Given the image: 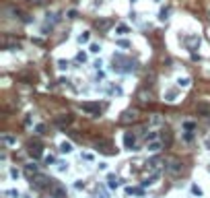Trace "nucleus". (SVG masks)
<instances>
[{"label": "nucleus", "instance_id": "obj_1", "mask_svg": "<svg viewBox=\"0 0 210 198\" xmlns=\"http://www.w3.org/2000/svg\"><path fill=\"white\" fill-rule=\"evenodd\" d=\"M165 169H167L169 174L177 175V174H181V169H183V163H181V161H177V159H169V161H167V165H165Z\"/></svg>", "mask_w": 210, "mask_h": 198}, {"label": "nucleus", "instance_id": "obj_2", "mask_svg": "<svg viewBox=\"0 0 210 198\" xmlns=\"http://www.w3.org/2000/svg\"><path fill=\"white\" fill-rule=\"evenodd\" d=\"M124 144H126V149L134 151V147H136V136H134V132H126V134H124Z\"/></svg>", "mask_w": 210, "mask_h": 198}, {"label": "nucleus", "instance_id": "obj_3", "mask_svg": "<svg viewBox=\"0 0 210 198\" xmlns=\"http://www.w3.org/2000/svg\"><path fill=\"white\" fill-rule=\"evenodd\" d=\"M81 109H82V112H87V114H91V116H95V114H99L101 105H99V103H82Z\"/></svg>", "mask_w": 210, "mask_h": 198}, {"label": "nucleus", "instance_id": "obj_4", "mask_svg": "<svg viewBox=\"0 0 210 198\" xmlns=\"http://www.w3.org/2000/svg\"><path fill=\"white\" fill-rule=\"evenodd\" d=\"M161 149H163V142H161V140H148V142H146V151L159 153Z\"/></svg>", "mask_w": 210, "mask_h": 198}, {"label": "nucleus", "instance_id": "obj_5", "mask_svg": "<svg viewBox=\"0 0 210 198\" xmlns=\"http://www.w3.org/2000/svg\"><path fill=\"white\" fill-rule=\"evenodd\" d=\"M49 194H52L54 198H68V196H66V190H64V188H60V186H52Z\"/></svg>", "mask_w": 210, "mask_h": 198}, {"label": "nucleus", "instance_id": "obj_6", "mask_svg": "<svg viewBox=\"0 0 210 198\" xmlns=\"http://www.w3.org/2000/svg\"><path fill=\"white\" fill-rule=\"evenodd\" d=\"M107 186L111 188V190H116V188L119 186V180H117V175H113V174L107 175Z\"/></svg>", "mask_w": 210, "mask_h": 198}, {"label": "nucleus", "instance_id": "obj_7", "mask_svg": "<svg viewBox=\"0 0 210 198\" xmlns=\"http://www.w3.org/2000/svg\"><path fill=\"white\" fill-rule=\"evenodd\" d=\"M134 120H136V112H124V116H122V122H124V124L134 122Z\"/></svg>", "mask_w": 210, "mask_h": 198}, {"label": "nucleus", "instance_id": "obj_8", "mask_svg": "<svg viewBox=\"0 0 210 198\" xmlns=\"http://www.w3.org/2000/svg\"><path fill=\"white\" fill-rule=\"evenodd\" d=\"M196 112H198V114H204V116H208V114H210V105L208 103H198V105H196Z\"/></svg>", "mask_w": 210, "mask_h": 198}, {"label": "nucleus", "instance_id": "obj_9", "mask_svg": "<svg viewBox=\"0 0 210 198\" xmlns=\"http://www.w3.org/2000/svg\"><path fill=\"white\" fill-rule=\"evenodd\" d=\"M116 33L117 35H128L130 33V27H128V25H124V23H119L116 27Z\"/></svg>", "mask_w": 210, "mask_h": 198}, {"label": "nucleus", "instance_id": "obj_10", "mask_svg": "<svg viewBox=\"0 0 210 198\" xmlns=\"http://www.w3.org/2000/svg\"><path fill=\"white\" fill-rule=\"evenodd\" d=\"M2 142H4L6 147H12V144H17V138L11 136V134H4V136H2Z\"/></svg>", "mask_w": 210, "mask_h": 198}, {"label": "nucleus", "instance_id": "obj_11", "mask_svg": "<svg viewBox=\"0 0 210 198\" xmlns=\"http://www.w3.org/2000/svg\"><path fill=\"white\" fill-rule=\"evenodd\" d=\"M189 190H192V194H194V196H198V198H202V196H204L202 188H200V186H196V184H192V188H189Z\"/></svg>", "mask_w": 210, "mask_h": 198}, {"label": "nucleus", "instance_id": "obj_12", "mask_svg": "<svg viewBox=\"0 0 210 198\" xmlns=\"http://www.w3.org/2000/svg\"><path fill=\"white\" fill-rule=\"evenodd\" d=\"M33 182H35V186H37V188H41V186H46L47 177H46V175H37V177H35Z\"/></svg>", "mask_w": 210, "mask_h": 198}, {"label": "nucleus", "instance_id": "obj_13", "mask_svg": "<svg viewBox=\"0 0 210 198\" xmlns=\"http://www.w3.org/2000/svg\"><path fill=\"white\" fill-rule=\"evenodd\" d=\"M54 122H56L58 126H64V124H70V122H72V118H68V116L64 118V116H62V118H56Z\"/></svg>", "mask_w": 210, "mask_h": 198}, {"label": "nucleus", "instance_id": "obj_14", "mask_svg": "<svg viewBox=\"0 0 210 198\" xmlns=\"http://www.w3.org/2000/svg\"><path fill=\"white\" fill-rule=\"evenodd\" d=\"M60 151H62V153H72V144L66 142V140H64V142H60Z\"/></svg>", "mask_w": 210, "mask_h": 198}, {"label": "nucleus", "instance_id": "obj_15", "mask_svg": "<svg viewBox=\"0 0 210 198\" xmlns=\"http://www.w3.org/2000/svg\"><path fill=\"white\" fill-rule=\"evenodd\" d=\"M31 155H33V157H39V155H41V147H39V144H31Z\"/></svg>", "mask_w": 210, "mask_h": 198}, {"label": "nucleus", "instance_id": "obj_16", "mask_svg": "<svg viewBox=\"0 0 210 198\" xmlns=\"http://www.w3.org/2000/svg\"><path fill=\"white\" fill-rule=\"evenodd\" d=\"M111 25V21H97V29H101V31H105L107 27Z\"/></svg>", "mask_w": 210, "mask_h": 198}, {"label": "nucleus", "instance_id": "obj_17", "mask_svg": "<svg viewBox=\"0 0 210 198\" xmlns=\"http://www.w3.org/2000/svg\"><path fill=\"white\" fill-rule=\"evenodd\" d=\"M177 85H179V87H189L192 81H189L187 76H183V79H177Z\"/></svg>", "mask_w": 210, "mask_h": 198}, {"label": "nucleus", "instance_id": "obj_18", "mask_svg": "<svg viewBox=\"0 0 210 198\" xmlns=\"http://www.w3.org/2000/svg\"><path fill=\"white\" fill-rule=\"evenodd\" d=\"M25 169H27V174H29V175L37 174V165H35V163H29V165H27V167H25Z\"/></svg>", "mask_w": 210, "mask_h": 198}, {"label": "nucleus", "instance_id": "obj_19", "mask_svg": "<svg viewBox=\"0 0 210 198\" xmlns=\"http://www.w3.org/2000/svg\"><path fill=\"white\" fill-rule=\"evenodd\" d=\"M167 15H169V11H167V8H163V11L159 12V21H167Z\"/></svg>", "mask_w": 210, "mask_h": 198}, {"label": "nucleus", "instance_id": "obj_20", "mask_svg": "<svg viewBox=\"0 0 210 198\" xmlns=\"http://www.w3.org/2000/svg\"><path fill=\"white\" fill-rule=\"evenodd\" d=\"M89 37H91V33H82L81 37H78V41H81V44H87V41H89Z\"/></svg>", "mask_w": 210, "mask_h": 198}, {"label": "nucleus", "instance_id": "obj_21", "mask_svg": "<svg viewBox=\"0 0 210 198\" xmlns=\"http://www.w3.org/2000/svg\"><path fill=\"white\" fill-rule=\"evenodd\" d=\"M183 128L186 130H194L196 128V124H194V122H183Z\"/></svg>", "mask_w": 210, "mask_h": 198}, {"label": "nucleus", "instance_id": "obj_22", "mask_svg": "<svg viewBox=\"0 0 210 198\" xmlns=\"http://www.w3.org/2000/svg\"><path fill=\"white\" fill-rule=\"evenodd\" d=\"M58 68H68V62H66V60H58Z\"/></svg>", "mask_w": 210, "mask_h": 198}, {"label": "nucleus", "instance_id": "obj_23", "mask_svg": "<svg viewBox=\"0 0 210 198\" xmlns=\"http://www.w3.org/2000/svg\"><path fill=\"white\" fill-rule=\"evenodd\" d=\"M99 50H101V47L97 46V44H91V52H93V54H99Z\"/></svg>", "mask_w": 210, "mask_h": 198}, {"label": "nucleus", "instance_id": "obj_24", "mask_svg": "<svg viewBox=\"0 0 210 198\" xmlns=\"http://www.w3.org/2000/svg\"><path fill=\"white\" fill-rule=\"evenodd\" d=\"M35 130H37V134H43V132H46V126H43V124H39Z\"/></svg>", "mask_w": 210, "mask_h": 198}, {"label": "nucleus", "instance_id": "obj_25", "mask_svg": "<svg viewBox=\"0 0 210 198\" xmlns=\"http://www.w3.org/2000/svg\"><path fill=\"white\" fill-rule=\"evenodd\" d=\"M82 159H87V161H93V155H91V153H82Z\"/></svg>", "mask_w": 210, "mask_h": 198}, {"label": "nucleus", "instance_id": "obj_26", "mask_svg": "<svg viewBox=\"0 0 210 198\" xmlns=\"http://www.w3.org/2000/svg\"><path fill=\"white\" fill-rule=\"evenodd\" d=\"M76 60H78V62H84V60H87V56H84V54H78V56H76Z\"/></svg>", "mask_w": 210, "mask_h": 198}, {"label": "nucleus", "instance_id": "obj_27", "mask_svg": "<svg viewBox=\"0 0 210 198\" xmlns=\"http://www.w3.org/2000/svg\"><path fill=\"white\" fill-rule=\"evenodd\" d=\"M117 46H122V47H128V41H124V39H119V41H117Z\"/></svg>", "mask_w": 210, "mask_h": 198}, {"label": "nucleus", "instance_id": "obj_28", "mask_svg": "<svg viewBox=\"0 0 210 198\" xmlns=\"http://www.w3.org/2000/svg\"><path fill=\"white\" fill-rule=\"evenodd\" d=\"M186 140H187V142H189V140H194V134H192V132H187V134H186Z\"/></svg>", "mask_w": 210, "mask_h": 198}, {"label": "nucleus", "instance_id": "obj_29", "mask_svg": "<svg viewBox=\"0 0 210 198\" xmlns=\"http://www.w3.org/2000/svg\"><path fill=\"white\" fill-rule=\"evenodd\" d=\"M11 175L12 177H19V169H11Z\"/></svg>", "mask_w": 210, "mask_h": 198}, {"label": "nucleus", "instance_id": "obj_30", "mask_svg": "<svg viewBox=\"0 0 210 198\" xmlns=\"http://www.w3.org/2000/svg\"><path fill=\"white\" fill-rule=\"evenodd\" d=\"M76 17V11H68V19H74Z\"/></svg>", "mask_w": 210, "mask_h": 198}, {"label": "nucleus", "instance_id": "obj_31", "mask_svg": "<svg viewBox=\"0 0 210 198\" xmlns=\"http://www.w3.org/2000/svg\"><path fill=\"white\" fill-rule=\"evenodd\" d=\"M97 167H99L101 171H105V169H107V163H99V165H97Z\"/></svg>", "mask_w": 210, "mask_h": 198}]
</instances>
